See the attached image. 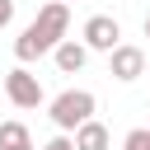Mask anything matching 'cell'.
Returning a JSON list of instances; mask_svg holds the SVG:
<instances>
[{
    "mask_svg": "<svg viewBox=\"0 0 150 150\" xmlns=\"http://www.w3.org/2000/svg\"><path fill=\"white\" fill-rule=\"evenodd\" d=\"M9 19H14V0H0V33L9 28Z\"/></svg>",
    "mask_w": 150,
    "mask_h": 150,
    "instance_id": "obj_11",
    "label": "cell"
},
{
    "mask_svg": "<svg viewBox=\"0 0 150 150\" xmlns=\"http://www.w3.org/2000/svg\"><path fill=\"white\" fill-rule=\"evenodd\" d=\"M66 5H70V0H66Z\"/></svg>",
    "mask_w": 150,
    "mask_h": 150,
    "instance_id": "obj_13",
    "label": "cell"
},
{
    "mask_svg": "<svg viewBox=\"0 0 150 150\" xmlns=\"http://www.w3.org/2000/svg\"><path fill=\"white\" fill-rule=\"evenodd\" d=\"M89 117H94V94H89V89H66V94L52 98V122H56L61 131L84 127Z\"/></svg>",
    "mask_w": 150,
    "mask_h": 150,
    "instance_id": "obj_2",
    "label": "cell"
},
{
    "mask_svg": "<svg viewBox=\"0 0 150 150\" xmlns=\"http://www.w3.org/2000/svg\"><path fill=\"white\" fill-rule=\"evenodd\" d=\"M5 94H9L14 108H38V103H42V84H38V75L23 70V66H14V70L5 75Z\"/></svg>",
    "mask_w": 150,
    "mask_h": 150,
    "instance_id": "obj_3",
    "label": "cell"
},
{
    "mask_svg": "<svg viewBox=\"0 0 150 150\" xmlns=\"http://www.w3.org/2000/svg\"><path fill=\"white\" fill-rule=\"evenodd\" d=\"M145 38H150V14H145Z\"/></svg>",
    "mask_w": 150,
    "mask_h": 150,
    "instance_id": "obj_12",
    "label": "cell"
},
{
    "mask_svg": "<svg viewBox=\"0 0 150 150\" xmlns=\"http://www.w3.org/2000/svg\"><path fill=\"white\" fill-rule=\"evenodd\" d=\"M42 150H75V141H70V136H66V131H61V136H52V141H47V145H42Z\"/></svg>",
    "mask_w": 150,
    "mask_h": 150,
    "instance_id": "obj_10",
    "label": "cell"
},
{
    "mask_svg": "<svg viewBox=\"0 0 150 150\" xmlns=\"http://www.w3.org/2000/svg\"><path fill=\"white\" fill-rule=\"evenodd\" d=\"M0 150H33V136L23 122H0Z\"/></svg>",
    "mask_w": 150,
    "mask_h": 150,
    "instance_id": "obj_8",
    "label": "cell"
},
{
    "mask_svg": "<svg viewBox=\"0 0 150 150\" xmlns=\"http://www.w3.org/2000/svg\"><path fill=\"white\" fill-rule=\"evenodd\" d=\"M122 150H150V127H136V131H127Z\"/></svg>",
    "mask_w": 150,
    "mask_h": 150,
    "instance_id": "obj_9",
    "label": "cell"
},
{
    "mask_svg": "<svg viewBox=\"0 0 150 150\" xmlns=\"http://www.w3.org/2000/svg\"><path fill=\"white\" fill-rule=\"evenodd\" d=\"M66 28H70V5H66V0H47V5L38 9V19L19 33L14 56L28 66V61H38L42 52H56V42L66 38Z\"/></svg>",
    "mask_w": 150,
    "mask_h": 150,
    "instance_id": "obj_1",
    "label": "cell"
},
{
    "mask_svg": "<svg viewBox=\"0 0 150 150\" xmlns=\"http://www.w3.org/2000/svg\"><path fill=\"white\" fill-rule=\"evenodd\" d=\"M108 75L122 80V84H131L136 75H145V52H141V47H127V42L112 47V52H108Z\"/></svg>",
    "mask_w": 150,
    "mask_h": 150,
    "instance_id": "obj_5",
    "label": "cell"
},
{
    "mask_svg": "<svg viewBox=\"0 0 150 150\" xmlns=\"http://www.w3.org/2000/svg\"><path fill=\"white\" fill-rule=\"evenodd\" d=\"M117 38H122V28H117L112 14H94V19H84V47H89V52H112V47H122Z\"/></svg>",
    "mask_w": 150,
    "mask_h": 150,
    "instance_id": "obj_4",
    "label": "cell"
},
{
    "mask_svg": "<svg viewBox=\"0 0 150 150\" xmlns=\"http://www.w3.org/2000/svg\"><path fill=\"white\" fill-rule=\"evenodd\" d=\"M75 150H112V141H108V127L103 122H84V127H75Z\"/></svg>",
    "mask_w": 150,
    "mask_h": 150,
    "instance_id": "obj_7",
    "label": "cell"
},
{
    "mask_svg": "<svg viewBox=\"0 0 150 150\" xmlns=\"http://www.w3.org/2000/svg\"><path fill=\"white\" fill-rule=\"evenodd\" d=\"M52 56H56V70H61V75H75V70H84L89 47H84V42H75V38H61Z\"/></svg>",
    "mask_w": 150,
    "mask_h": 150,
    "instance_id": "obj_6",
    "label": "cell"
}]
</instances>
